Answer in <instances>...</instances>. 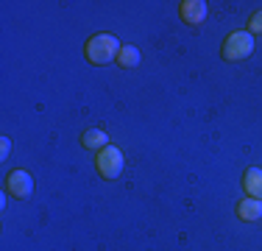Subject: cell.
<instances>
[{
  "label": "cell",
  "mask_w": 262,
  "mask_h": 251,
  "mask_svg": "<svg viewBox=\"0 0 262 251\" xmlns=\"http://www.w3.org/2000/svg\"><path fill=\"white\" fill-rule=\"evenodd\" d=\"M84 53L92 65H109V61H115L117 53H120V42H117L115 34H95L84 45Z\"/></svg>",
  "instance_id": "cell-1"
},
{
  "label": "cell",
  "mask_w": 262,
  "mask_h": 251,
  "mask_svg": "<svg viewBox=\"0 0 262 251\" xmlns=\"http://www.w3.org/2000/svg\"><path fill=\"white\" fill-rule=\"evenodd\" d=\"M223 59L226 61H240V59H248L254 53V34L251 31H232L223 42Z\"/></svg>",
  "instance_id": "cell-2"
},
{
  "label": "cell",
  "mask_w": 262,
  "mask_h": 251,
  "mask_svg": "<svg viewBox=\"0 0 262 251\" xmlns=\"http://www.w3.org/2000/svg\"><path fill=\"white\" fill-rule=\"evenodd\" d=\"M95 165H98V173L103 179H117L123 173V151L115 145H106L103 151H98Z\"/></svg>",
  "instance_id": "cell-3"
},
{
  "label": "cell",
  "mask_w": 262,
  "mask_h": 251,
  "mask_svg": "<svg viewBox=\"0 0 262 251\" xmlns=\"http://www.w3.org/2000/svg\"><path fill=\"white\" fill-rule=\"evenodd\" d=\"M6 190L14 198H28L31 190H34V179H31L28 171H11L9 179H6Z\"/></svg>",
  "instance_id": "cell-4"
},
{
  "label": "cell",
  "mask_w": 262,
  "mask_h": 251,
  "mask_svg": "<svg viewBox=\"0 0 262 251\" xmlns=\"http://www.w3.org/2000/svg\"><path fill=\"white\" fill-rule=\"evenodd\" d=\"M179 11H182V20L187 25H201L207 17V3L204 0H182Z\"/></svg>",
  "instance_id": "cell-5"
},
{
  "label": "cell",
  "mask_w": 262,
  "mask_h": 251,
  "mask_svg": "<svg viewBox=\"0 0 262 251\" xmlns=\"http://www.w3.org/2000/svg\"><path fill=\"white\" fill-rule=\"evenodd\" d=\"M243 187H246L248 198L262 201V168H248L246 176H243Z\"/></svg>",
  "instance_id": "cell-6"
},
{
  "label": "cell",
  "mask_w": 262,
  "mask_h": 251,
  "mask_svg": "<svg viewBox=\"0 0 262 251\" xmlns=\"http://www.w3.org/2000/svg\"><path fill=\"white\" fill-rule=\"evenodd\" d=\"M237 218L240 221H259L262 218V201L259 198H243L237 204Z\"/></svg>",
  "instance_id": "cell-7"
},
{
  "label": "cell",
  "mask_w": 262,
  "mask_h": 251,
  "mask_svg": "<svg viewBox=\"0 0 262 251\" xmlns=\"http://www.w3.org/2000/svg\"><path fill=\"white\" fill-rule=\"evenodd\" d=\"M81 145L84 148H92V151H103L109 145V134L101 129H86L84 134H81Z\"/></svg>",
  "instance_id": "cell-8"
},
{
  "label": "cell",
  "mask_w": 262,
  "mask_h": 251,
  "mask_svg": "<svg viewBox=\"0 0 262 251\" xmlns=\"http://www.w3.org/2000/svg\"><path fill=\"white\" fill-rule=\"evenodd\" d=\"M117 65L120 67H137L140 65V50H137L134 45L120 48V53H117Z\"/></svg>",
  "instance_id": "cell-9"
},
{
  "label": "cell",
  "mask_w": 262,
  "mask_h": 251,
  "mask_svg": "<svg viewBox=\"0 0 262 251\" xmlns=\"http://www.w3.org/2000/svg\"><path fill=\"white\" fill-rule=\"evenodd\" d=\"M248 28H251V34H262V11L251 14V20H248Z\"/></svg>",
  "instance_id": "cell-10"
},
{
  "label": "cell",
  "mask_w": 262,
  "mask_h": 251,
  "mask_svg": "<svg viewBox=\"0 0 262 251\" xmlns=\"http://www.w3.org/2000/svg\"><path fill=\"white\" fill-rule=\"evenodd\" d=\"M9 151H11V140H9V137H3V142H0V156L6 159V156H9Z\"/></svg>",
  "instance_id": "cell-11"
}]
</instances>
